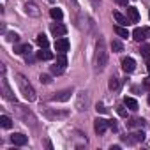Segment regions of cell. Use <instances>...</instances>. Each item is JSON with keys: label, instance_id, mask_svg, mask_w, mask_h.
Here are the masks:
<instances>
[{"label": "cell", "instance_id": "obj_1", "mask_svg": "<svg viewBox=\"0 0 150 150\" xmlns=\"http://www.w3.org/2000/svg\"><path fill=\"white\" fill-rule=\"evenodd\" d=\"M94 64H96V71L101 72L106 64H108V48H106V42L103 37L97 39V44H96V57H94Z\"/></svg>", "mask_w": 150, "mask_h": 150}, {"label": "cell", "instance_id": "obj_2", "mask_svg": "<svg viewBox=\"0 0 150 150\" xmlns=\"http://www.w3.org/2000/svg\"><path fill=\"white\" fill-rule=\"evenodd\" d=\"M16 81H18V87H20V92L23 94V97L28 101V103H32V101H35V90H34V87L28 83V80L23 76V74H16Z\"/></svg>", "mask_w": 150, "mask_h": 150}, {"label": "cell", "instance_id": "obj_3", "mask_svg": "<svg viewBox=\"0 0 150 150\" xmlns=\"http://www.w3.org/2000/svg\"><path fill=\"white\" fill-rule=\"evenodd\" d=\"M76 108L80 111H87L90 108V94L87 90L78 92V99H76Z\"/></svg>", "mask_w": 150, "mask_h": 150}, {"label": "cell", "instance_id": "obj_4", "mask_svg": "<svg viewBox=\"0 0 150 150\" xmlns=\"http://www.w3.org/2000/svg\"><path fill=\"white\" fill-rule=\"evenodd\" d=\"M65 65H67V58H65V53H60L57 57V62L55 65H51V72L53 74H62L65 71Z\"/></svg>", "mask_w": 150, "mask_h": 150}, {"label": "cell", "instance_id": "obj_5", "mask_svg": "<svg viewBox=\"0 0 150 150\" xmlns=\"http://www.w3.org/2000/svg\"><path fill=\"white\" fill-rule=\"evenodd\" d=\"M44 117L48 120H60V118H67L69 111H64V110H44Z\"/></svg>", "mask_w": 150, "mask_h": 150}, {"label": "cell", "instance_id": "obj_6", "mask_svg": "<svg viewBox=\"0 0 150 150\" xmlns=\"http://www.w3.org/2000/svg\"><path fill=\"white\" fill-rule=\"evenodd\" d=\"M0 85H2V94H4V97H6L7 101H13V103H16V97H14V94H13V90H11L9 83H7L6 74L2 76V80H0Z\"/></svg>", "mask_w": 150, "mask_h": 150}, {"label": "cell", "instance_id": "obj_7", "mask_svg": "<svg viewBox=\"0 0 150 150\" xmlns=\"http://www.w3.org/2000/svg\"><path fill=\"white\" fill-rule=\"evenodd\" d=\"M71 94H72V90H71V88L60 90V92H57V94L51 97V101H55V103H65V101H69V99H71Z\"/></svg>", "mask_w": 150, "mask_h": 150}, {"label": "cell", "instance_id": "obj_8", "mask_svg": "<svg viewBox=\"0 0 150 150\" xmlns=\"http://www.w3.org/2000/svg\"><path fill=\"white\" fill-rule=\"evenodd\" d=\"M69 48H71V44H69V41H67L65 37H58V39L55 41V50H57L58 53H67Z\"/></svg>", "mask_w": 150, "mask_h": 150}, {"label": "cell", "instance_id": "obj_9", "mask_svg": "<svg viewBox=\"0 0 150 150\" xmlns=\"http://www.w3.org/2000/svg\"><path fill=\"white\" fill-rule=\"evenodd\" d=\"M50 30H51V34H53L55 37H64V35L67 34V28H65L62 23H51Z\"/></svg>", "mask_w": 150, "mask_h": 150}, {"label": "cell", "instance_id": "obj_10", "mask_svg": "<svg viewBox=\"0 0 150 150\" xmlns=\"http://www.w3.org/2000/svg\"><path fill=\"white\" fill-rule=\"evenodd\" d=\"M16 110H18L20 117H21V118H23V120H25L27 124H28V120H30L32 124L35 122V118H34V115H32V113L28 111V108H25V106H20V104H18V106H16Z\"/></svg>", "mask_w": 150, "mask_h": 150}, {"label": "cell", "instance_id": "obj_11", "mask_svg": "<svg viewBox=\"0 0 150 150\" xmlns=\"http://www.w3.org/2000/svg\"><path fill=\"white\" fill-rule=\"evenodd\" d=\"M125 143H141L145 139V132L143 131H136V132H131L127 138H124Z\"/></svg>", "mask_w": 150, "mask_h": 150}, {"label": "cell", "instance_id": "obj_12", "mask_svg": "<svg viewBox=\"0 0 150 150\" xmlns=\"http://www.w3.org/2000/svg\"><path fill=\"white\" fill-rule=\"evenodd\" d=\"M122 69H124V72H132V71L136 69V62H134V58H131V57L122 58Z\"/></svg>", "mask_w": 150, "mask_h": 150}, {"label": "cell", "instance_id": "obj_13", "mask_svg": "<svg viewBox=\"0 0 150 150\" xmlns=\"http://www.w3.org/2000/svg\"><path fill=\"white\" fill-rule=\"evenodd\" d=\"M106 127H108V120H104V118H99V117L94 120V129H96V132H97V134H104Z\"/></svg>", "mask_w": 150, "mask_h": 150}, {"label": "cell", "instance_id": "obj_14", "mask_svg": "<svg viewBox=\"0 0 150 150\" xmlns=\"http://www.w3.org/2000/svg\"><path fill=\"white\" fill-rule=\"evenodd\" d=\"M11 141H13V145H16V146H23V145H27L28 138H27L25 134H21V132H14V134L11 136Z\"/></svg>", "mask_w": 150, "mask_h": 150}, {"label": "cell", "instance_id": "obj_15", "mask_svg": "<svg viewBox=\"0 0 150 150\" xmlns=\"http://www.w3.org/2000/svg\"><path fill=\"white\" fill-rule=\"evenodd\" d=\"M25 13H27L28 16H34V18L41 14V11H39V7H37L35 2H27V4H25Z\"/></svg>", "mask_w": 150, "mask_h": 150}, {"label": "cell", "instance_id": "obj_16", "mask_svg": "<svg viewBox=\"0 0 150 150\" xmlns=\"http://www.w3.org/2000/svg\"><path fill=\"white\" fill-rule=\"evenodd\" d=\"M127 18H129L131 23H138V21H139V13H138V9L132 7V6H127Z\"/></svg>", "mask_w": 150, "mask_h": 150}, {"label": "cell", "instance_id": "obj_17", "mask_svg": "<svg viewBox=\"0 0 150 150\" xmlns=\"http://www.w3.org/2000/svg\"><path fill=\"white\" fill-rule=\"evenodd\" d=\"M132 39L134 41H138V42H143L145 39H146V34H145V28H134L132 30Z\"/></svg>", "mask_w": 150, "mask_h": 150}, {"label": "cell", "instance_id": "obj_18", "mask_svg": "<svg viewBox=\"0 0 150 150\" xmlns=\"http://www.w3.org/2000/svg\"><path fill=\"white\" fill-rule=\"evenodd\" d=\"M30 51H32V46H30L28 42L20 44V46L14 48V53H18V55H30Z\"/></svg>", "mask_w": 150, "mask_h": 150}, {"label": "cell", "instance_id": "obj_19", "mask_svg": "<svg viewBox=\"0 0 150 150\" xmlns=\"http://www.w3.org/2000/svg\"><path fill=\"white\" fill-rule=\"evenodd\" d=\"M113 18H115V21H117L118 25H122V27H127V25L131 23V21H129V18H125V16H124V14H120L118 11H115V13H113Z\"/></svg>", "mask_w": 150, "mask_h": 150}, {"label": "cell", "instance_id": "obj_20", "mask_svg": "<svg viewBox=\"0 0 150 150\" xmlns=\"http://www.w3.org/2000/svg\"><path fill=\"white\" fill-rule=\"evenodd\" d=\"M124 106H127V110H131V111H136L138 110V101L132 99V97H124Z\"/></svg>", "mask_w": 150, "mask_h": 150}, {"label": "cell", "instance_id": "obj_21", "mask_svg": "<svg viewBox=\"0 0 150 150\" xmlns=\"http://www.w3.org/2000/svg\"><path fill=\"white\" fill-rule=\"evenodd\" d=\"M37 58H39V60H51L53 55H51V51H48L46 48H41V51H37Z\"/></svg>", "mask_w": 150, "mask_h": 150}, {"label": "cell", "instance_id": "obj_22", "mask_svg": "<svg viewBox=\"0 0 150 150\" xmlns=\"http://www.w3.org/2000/svg\"><path fill=\"white\" fill-rule=\"evenodd\" d=\"M0 125H2L4 129H11L13 127V120L7 115H0Z\"/></svg>", "mask_w": 150, "mask_h": 150}, {"label": "cell", "instance_id": "obj_23", "mask_svg": "<svg viewBox=\"0 0 150 150\" xmlns=\"http://www.w3.org/2000/svg\"><path fill=\"white\" fill-rule=\"evenodd\" d=\"M50 16H51L53 20H57V21H60L64 14H62V11H60L58 7H53V9H50Z\"/></svg>", "mask_w": 150, "mask_h": 150}, {"label": "cell", "instance_id": "obj_24", "mask_svg": "<svg viewBox=\"0 0 150 150\" xmlns=\"http://www.w3.org/2000/svg\"><path fill=\"white\" fill-rule=\"evenodd\" d=\"M35 41H37V44H39L41 48H48V37H46L44 34H39V35L35 37Z\"/></svg>", "mask_w": 150, "mask_h": 150}, {"label": "cell", "instance_id": "obj_25", "mask_svg": "<svg viewBox=\"0 0 150 150\" xmlns=\"http://www.w3.org/2000/svg\"><path fill=\"white\" fill-rule=\"evenodd\" d=\"M127 125L129 127H143L145 125V120L143 118H132V120L127 122Z\"/></svg>", "mask_w": 150, "mask_h": 150}, {"label": "cell", "instance_id": "obj_26", "mask_svg": "<svg viewBox=\"0 0 150 150\" xmlns=\"http://www.w3.org/2000/svg\"><path fill=\"white\" fill-rule=\"evenodd\" d=\"M115 32H117L120 37H129V30H127L125 27H122V25H117V27H115Z\"/></svg>", "mask_w": 150, "mask_h": 150}, {"label": "cell", "instance_id": "obj_27", "mask_svg": "<svg viewBox=\"0 0 150 150\" xmlns=\"http://www.w3.org/2000/svg\"><path fill=\"white\" fill-rule=\"evenodd\" d=\"M111 50H113V53H118V51L124 50V46H122L120 41H111Z\"/></svg>", "mask_w": 150, "mask_h": 150}, {"label": "cell", "instance_id": "obj_28", "mask_svg": "<svg viewBox=\"0 0 150 150\" xmlns=\"http://www.w3.org/2000/svg\"><path fill=\"white\" fill-rule=\"evenodd\" d=\"M118 85H120L118 78H117V76H111V78H110V88H111V90H117Z\"/></svg>", "mask_w": 150, "mask_h": 150}, {"label": "cell", "instance_id": "obj_29", "mask_svg": "<svg viewBox=\"0 0 150 150\" xmlns=\"http://www.w3.org/2000/svg\"><path fill=\"white\" fill-rule=\"evenodd\" d=\"M7 41H9V42H18V41H20V35H18L16 32H9V34H7Z\"/></svg>", "mask_w": 150, "mask_h": 150}, {"label": "cell", "instance_id": "obj_30", "mask_svg": "<svg viewBox=\"0 0 150 150\" xmlns=\"http://www.w3.org/2000/svg\"><path fill=\"white\" fill-rule=\"evenodd\" d=\"M139 53H141L143 57H150V46H148V44H143L141 50H139Z\"/></svg>", "mask_w": 150, "mask_h": 150}, {"label": "cell", "instance_id": "obj_31", "mask_svg": "<svg viewBox=\"0 0 150 150\" xmlns=\"http://www.w3.org/2000/svg\"><path fill=\"white\" fill-rule=\"evenodd\" d=\"M39 81H41V83H44V85H48V83L51 81V78L48 76V74H41V76H39Z\"/></svg>", "mask_w": 150, "mask_h": 150}, {"label": "cell", "instance_id": "obj_32", "mask_svg": "<svg viewBox=\"0 0 150 150\" xmlns=\"http://www.w3.org/2000/svg\"><path fill=\"white\" fill-rule=\"evenodd\" d=\"M117 111H118V115H120V117H127V111H125V108H124V106H118V108H117Z\"/></svg>", "mask_w": 150, "mask_h": 150}, {"label": "cell", "instance_id": "obj_33", "mask_svg": "<svg viewBox=\"0 0 150 150\" xmlns=\"http://www.w3.org/2000/svg\"><path fill=\"white\" fill-rule=\"evenodd\" d=\"M108 127H111L113 131H117V122L115 120H108Z\"/></svg>", "mask_w": 150, "mask_h": 150}, {"label": "cell", "instance_id": "obj_34", "mask_svg": "<svg viewBox=\"0 0 150 150\" xmlns=\"http://www.w3.org/2000/svg\"><path fill=\"white\" fill-rule=\"evenodd\" d=\"M96 110H97V113H104V111H106V108H104L103 104H97V106H96Z\"/></svg>", "mask_w": 150, "mask_h": 150}, {"label": "cell", "instance_id": "obj_35", "mask_svg": "<svg viewBox=\"0 0 150 150\" xmlns=\"http://www.w3.org/2000/svg\"><path fill=\"white\" fill-rule=\"evenodd\" d=\"M143 87L150 90V78H146V80H143Z\"/></svg>", "mask_w": 150, "mask_h": 150}, {"label": "cell", "instance_id": "obj_36", "mask_svg": "<svg viewBox=\"0 0 150 150\" xmlns=\"http://www.w3.org/2000/svg\"><path fill=\"white\" fill-rule=\"evenodd\" d=\"M90 2H92L94 7H99V6H101V0H90Z\"/></svg>", "mask_w": 150, "mask_h": 150}, {"label": "cell", "instance_id": "obj_37", "mask_svg": "<svg viewBox=\"0 0 150 150\" xmlns=\"http://www.w3.org/2000/svg\"><path fill=\"white\" fill-rule=\"evenodd\" d=\"M117 2H118L120 6H127V0H117Z\"/></svg>", "mask_w": 150, "mask_h": 150}, {"label": "cell", "instance_id": "obj_38", "mask_svg": "<svg viewBox=\"0 0 150 150\" xmlns=\"http://www.w3.org/2000/svg\"><path fill=\"white\" fill-rule=\"evenodd\" d=\"M145 34H146V37H150V28H145Z\"/></svg>", "mask_w": 150, "mask_h": 150}, {"label": "cell", "instance_id": "obj_39", "mask_svg": "<svg viewBox=\"0 0 150 150\" xmlns=\"http://www.w3.org/2000/svg\"><path fill=\"white\" fill-rule=\"evenodd\" d=\"M146 69H148V72H150V60H148V64H146Z\"/></svg>", "mask_w": 150, "mask_h": 150}, {"label": "cell", "instance_id": "obj_40", "mask_svg": "<svg viewBox=\"0 0 150 150\" xmlns=\"http://www.w3.org/2000/svg\"><path fill=\"white\" fill-rule=\"evenodd\" d=\"M48 2H50V4H53V2H55V0H48Z\"/></svg>", "mask_w": 150, "mask_h": 150}, {"label": "cell", "instance_id": "obj_41", "mask_svg": "<svg viewBox=\"0 0 150 150\" xmlns=\"http://www.w3.org/2000/svg\"><path fill=\"white\" fill-rule=\"evenodd\" d=\"M148 104H150V96H148Z\"/></svg>", "mask_w": 150, "mask_h": 150}, {"label": "cell", "instance_id": "obj_42", "mask_svg": "<svg viewBox=\"0 0 150 150\" xmlns=\"http://www.w3.org/2000/svg\"><path fill=\"white\" fill-rule=\"evenodd\" d=\"M148 16H150V13H148Z\"/></svg>", "mask_w": 150, "mask_h": 150}]
</instances>
